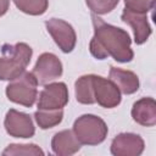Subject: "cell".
I'll use <instances>...</instances> for the list:
<instances>
[{"instance_id": "6da1fadb", "label": "cell", "mask_w": 156, "mask_h": 156, "mask_svg": "<svg viewBox=\"0 0 156 156\" xmlns=\"http://www.w3.org/2000/svg\"><path fill=\"white\" fill-rule=\"evenodd\" d=\"M94 37L89 43L90 54L98 60H105L111 56L117 62H130L134 52L130 48L132 40L129 34L112 24L104 22L98 15L91 16Z\"/></svg>"}, {"instance_id": "7a4b0ae2", "label": "cell", "mask_w": 156, "mask_h": 156, "mask_svg": "<svg viewBox=\"0 0 156 156\" xmlns=\"http://www.w3.org/2000/svg\"><path fill=\"white\" fill-rule=\"evenodd\" d=\"M32 55L33 50L26 43L4 44L0 56V79L12 80L21 76L30 62Z\"/></svg>"}, {"instance_id": "3957f363", "label": "cell", "mask_w": 156, "mask_h": 156, "mask_svg": "<svg viewBox=\"0 0 156 156\" xmlns=\"http://www.w3.org/2000/svg\"><path fill=\"white\" fill-rule=\"evenodd\" d=\"M73 133L82 145H98L106 139L108 128L102 118L88 113L74 121Z\"/></svg>"}, {"instance_id": "277c9868", "label": "cell", "mask_w": 156, "mask_h": 156, "mask_svg": "<svg viewBox=\"0 0 156 156\" xmlns=\"http://www.w3.org/2000/svg\"><path fill=\"white\" fill-rule=\"evenodd\" d=\"M38 82L32 72H23L17 78L12 79L6 87V96L10 101L32 107L38 96Z\"/></svg>"}, {"instance_id": "5b68a950", "label": "cell", "mask_w": 156, "mask_h": 156, "mask_svg": "<svg viewBox=\"0 0 156 156\" xmlns=\"http://www.w3.org/2000/svg\"><path fill=\"white\" fill-rule=\"evenodd\" d=\"M45 27L62 52H71L74 49L77 35L68 22L60 18H50L45 22Z\"/></svg>"}, {"instance_id": "8992f818", "label": "cell", "mask_w": 156, "mask_h": 156, "mask_svg": "<svg viewBox=\"0 0 156 156\" xmlns=\"http://www.w3.org/2000/svg\"><path fill=\"white\" fill-rule=\"evenodd\" d=\"M32 73L35 77L38 84L45 85L61 77L62 63L56 55L51 52H44L38 57Z\"/></svg>"}, {"instance_id": "52a82bcc", "label": "cell", "mask_w": 156, "mask_h": 156, "mask_svg": "<svg viewBox=\"0 0 156 156\" xmlns=\"http://www.w3.org/2000/svg\"><path fill=\"white\" fill-rule=\"evenodd\" d=\"M93 91L95 102L105 108H113L121 102V91L116 84L100 76L93 74Z\"/></svg>"}, {"instance_id": "ba28073f", "label": "cell", "mask_w": 156, "mask_h": 156, "mask_svg": "<svg viewBox=\"0 0 156 156\" xmlns=\"http://www.w3.org/2000/svg\"><path fill=\"white\" fill-rule=\"evenodd\" d=\"M68 102V88L62 82L48 83L39 93L38 108H63Z\"/></svg>"}, {"instance_id": "9c48e42d", "label": "cell", "mask_w": 156, "mask_h": 156, "mask_svg": "<svg viewBox=\"0 0 156 156\" xmlns=\"http://www.w3.org/2000/svg\"><path fill=\"white\" fill-rule=\"evenodd\" d=\"M4 126L7 134H10L13 138L27 139V138H32L35 133V128L30 116L13 108L7 111L5 116Z\"/></svg>"}, {"instance_id": "30bf717a", "label": "cell", "mask_w": 156, "mask_h": 156, "mask_svg": "<svg viewBox=\"0 0 156 156\" xmlns=\"http://www.w3.org/2000/svg\"><path fill=\"white\" fill-rule=\"evenodd\" d=\"M111 154L115 156H139L145 149L144 140L134 133H121L111 143Z\"/></svg>"}, {"instance_id": "8fae6325", "label": "cell", "mask_w": 156, "mask_h": 156, "mask_svg": "<svg viewBox=\"0 0 156 156\" xmlns=\"http://www.w3.org/2000/svg\"><path fill=\"white\" fill-rule=\"evenodd\" d=\"M121 20L132 27L133 33H134V41L138 45L144 44L152 33L146 13L133 12V11L124 9L121 15Z\"/></svg>"}, {"instance_id": "7c38bea8", "label": "cell", "mask_w": 156, "mask_h": 156, "mask_svg": "<svg viewBox=\"0 0 156 156\" xmlns=\"http://www.w3.org/2000/svg\"><path fill=\"white\" fill-rule=\"evenodd\" d=\"M80 145L73 130L68 129L56 133L51 139L52 152L58 156H71L80 150Z\"/></svg>"}, {"instance_id": "4fadbf2b", "label": "cell", "mask_w": 156, "mask_h": 156, "mask_svg": "<svg viewBox=\"0 0 156 156\" xmlns=\"http://www.w3.org/2000/svg\"><path fill=\"white\" fill-rule=\"evenodd\" d=\"M133 119L144 127L156 124V101L152 98H141L132 107Z\"/></svg>"}, {"instance_id": "5bb4252c", "label": "cell", "mask_w": 156, "mask_h": 156, "mask_svg": "<svg viewBox=\"0 0 156 156\" xmlns=\"http://www.w3.org/2000/svg\"><path fill=\"white\" fill-rule=\"evenodd\" d=\"M108 77L110 80H112L119 89V91H122L123 94H134L139 89V78L132 71L111 66Z\"/></svg>"}, {"instance_id": "9a60e30c", "label": "cell", "mask_w": 156, "mask_h": 156, "mask_svg": "<svg viewBox=\"0 0 156 156\" xmlns=\"http://www.w3.org/2000/svg\"><path fill=\"white\" fill-rule=\"evenodd\" d=\"M74 93L78 102L84 105L95 104L93 91V74H85L79 77L74 83Z\"/></svg>"}, {"instance_id": "2e32d148", "label": "cell", "mask_w": 156, "mask_h": 156, "mask_svg": "<svg viewBox=\"0 0 156 156\" xmlns=\"http://www.w3.org/2000/svg\"><path fill=\"white\" fill-rule=\"evenodd\" d=\"M34 118L41 129H49L61 123L63 118V110L62 108H55V110L38 108L34 113Z\"/></svg>"}, {"instance_id": "e0dca14e", "label": "cell", "mask_w": 156, "mask_h": 156, "mask_svg": "<svg viewBox=\"0 0 156 156\" xmlns=\"http://www.w3.org/2000/svg\"><path fill=\"white\" fill-rule=\"evenodd\" d=\"M17 9L27 15L39 16L45 13L49 6V0H13Z\"/></svg>"}, {"instance_id": "ac0fdd59", "label": "cell", "mask_w": 156, "mask_h": 156, "mask_svg": "<svg viewBox=\"0 0 156 156\" xmlns=\"http://www.w3.org/2000/svg\"><path fill=\"white\" fill-rule=\"evenodd\" d=\"M2 155H26V156H43L44 151L35 144H10Z\"/></svg>"}, {"instance_id": "d6986e66", "label": "cell", "mask_w": 156, "mask_h": 156, "mask_svg": "<svg viewBox=\"0 0 156 156\" xmlns=\"http://www.w3.org/2000/svg\"><path fill=\"white\" fill-rule=\"evenodd\" d=\"M118 2L119 0H85L87 6L94 15H106L111 12Z\"/></svg>"}, {"instance_id": "ffe728a7", "label": "cell", "mask_w": 156, "mask_h": 156, "mask_svg": "<svg viewBox=\"0 0 156 156\" xmlns=\"http://www.w3.org/2000/svg\"><path fill=\"white\" fill-rule=\"evenodd\" d=\"M155 0H124L126 9L133 12L147 13L154 7Z\"/></svg>"}, {"instance_id": "44dd1931", "label": "cell", "mask_w": 156, "mask_h": 156, "mask_svg": "<svg viewBox=\"0 0 156 156\" xmlns=\"http://www.w3.org/2000/svg\"><path fill=\"white\" fill-rule=\"evenodd\" d=\"M10 7V0H0V17L4 16Z\"/></svg>"}]
</instances>
